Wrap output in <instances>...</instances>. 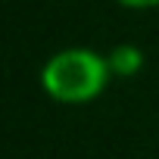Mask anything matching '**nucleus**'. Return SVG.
Returning <instances> with one entry per match:
<instances>
[{"instance_id":"nucleus-1","label":"nucleus","mask_w":159,"mask_h":159,"mask_svg":"<svg viewBox=\"0 0 159 159\" xmlns=\"http://www.w3.org/2000/svg\"><path fill=\"white\" fill-rule=\"evenodd\" d=\"M41 91L62 106H84L106 94L112 69L106 53L94 47H62L41 66Z\"/></svg>"},{"instance_id":"nucleus-2","label":"nucleus","mask_w":159,"mask_h":159,"mask_svg":"<svg viewBox=\"0 0 159 159\" xmlns=\"http://www.w3.org/2000/svg\"><path fill=\"white\" fill-rule=\"evenodd\" d=\"M106 59H109L112 78H134V75H140V69L147 62V53L137 44H116L106 53Z\"/></svg>"},{"instance_id":"nucleus-3","label":"nucleus","mask_w":159,"mask_h":159,"mask_svg":"<svg viewBox=\"0 0 159 159\" xmlns=\"http://www.w3.org/2000/svg\"><path fill=\"white\" fill-rule=\"evenodd\" d=\"M122 10H131V13H147V10H159V0H116Z\"/></svg>"}]
</instances>
